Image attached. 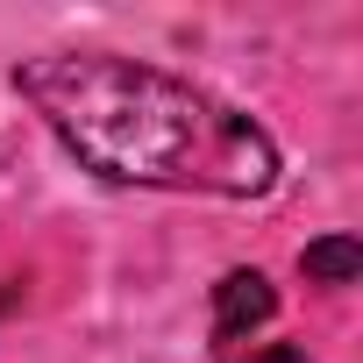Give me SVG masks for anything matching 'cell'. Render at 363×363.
I'll list each match as a JSON object with an SVG mask.
<instances>
[{"label": "cell", "mask_w": 363, "mask_h": 363, "mask_svg": "<svg viewBox=\"0 0 363 363\" xmlns=\"http://www.w3.org/2000/svg\"><path fill=\"white\" fill-rule=\"evenodd\" d=\"M356 264H363L356 235H320V242L299 250V271H306L313 285H356Z\"/></svg>", "instance_id": "cell-3"}, {"label": "cell", "mask_w": 363, "mask_h": 363, "mask_svg": "<svg viewBox=\"0 0 363 363\" xmlns=\"http://www.w3.org/2000/svg\"><path fill=\"white\" fill-rule=\"evenodd\" d=\"M15 93L107 186L207 200H264L278 186L271 128L164 65L114 50H50L15 65Z\"/></svg>", "instance_id": "cell-1"}, {"label": "cell", "mask_w": 363, "mask_h": 363, "mask_svg": "<svg viewBox=\"0 0 363 363\" xmlns=\"http://www.w3.org/2000/svg\"><path fill=\"white\" fill-rule=\"evenodd\" d=\"M228 363H306V349H299V342H264V349H250V356H228Z\"/></svg>", "instance_id": "cell-4"}, {"label": "cell", "mask_w": 363, "mask_h": 363, "mask_svg": "<svg viewBox=\"0 0 363 363\" xmlns=\"http://www.w3.org/2000/svg\"><path fill=\"white\" fill-rule=\"evenodd\" d=\"M271 313H278V292H271L264 271H228V278L214 285V342H221V349H242Z\"/></svg>", "instance_id": "cell-2"}]
</instances>
